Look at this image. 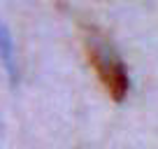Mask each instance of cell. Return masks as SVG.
<instances>
[{
    "mask_svg": "<svg viewBox=\"0 0 158 149\" xmlns=\"http://www.w3.org/2000/svg\"><path fill=\"white\" fill-rule=\"evenodd\" d=\"M84 47H86V54H89V63L93 65L100 84L105 86L109 98L112 100H123L126 93H128L130 79H128L126 63L121 61L118 51L112 47V42H109L98 28H86Z\"/></svg>",
    "mask_w": 158,
    "mask_h": 149,
    "instance_id": "6da1fadb",
    "label": "cell"
},
{
    "mask_svg": "<svg viewBox=\"0 0 158 149\" xmlns=\"http://www.w3.org/2000/svg\"><path fill=\"white\" fill-rule=\"evenodd\" d=\"M16 51H14V42H12V35H10V28L5 23H0V58L5 63V70L16 77Z\"/></svg>",
    "mask_w": 158,
    "mask_h": 149,
    "instance_id": "7a4b0ae2",
    "label": "cell"
}]
</instances>
